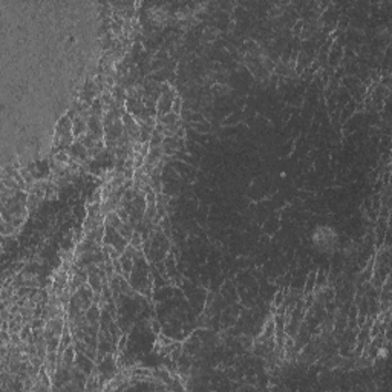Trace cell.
Listing matches in <instances>:
<instances>
[{
	"label": "cell",
	"mask_w": 392,
	"mask_h": 392,
	"mask_svg": "<svg viewBox=\"0 0 392 392\" xmlns=\"http://www.w3.org/2000/svg\"><path fill=\"white\" fill-rule=\"evenodd\" d=\"M339 246H341V239H339V234L333 227L320 225L312 233V247L320 253H334Z\"/></svg>",
	"instance_id": "obj_1"
}]
</instances>
